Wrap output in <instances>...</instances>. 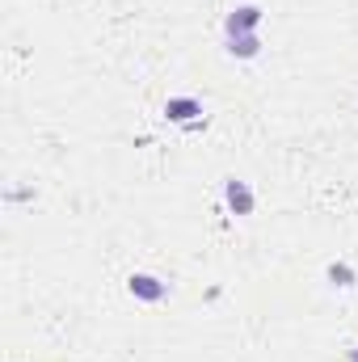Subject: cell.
I'll use <instances>...</instances> for the list:
<instances>
[{"instance_id": "cell-1", "label": "cell", "mask_w": 358, "mask_h": 362, "mask_svg": "<svg viewBox=\"0 0 358 362\" xmlns=\"http://www.w3.org/2000/svg\"><path fill=\"white\" fill-rule=\"evenodd\" d=\"M262 17H266V13H262L258 4H241V8H232V13H228L224 30H228V38H236V34H258Z\"/></svg>"}, {"instance_id": "cell-2", "label": "cell", "mask_w": 358, "mask_h": 362, "mask_svg": "<svg viewBox=\"0 0 358 362\" xmlns=\"http://www.w3.org/2000/svg\"><path fill=\"white\" fill-rule=\"evenodd\" d=\"M127 291H131L139 303H161V299L169 295V286H165L156 274H131V278H127Z\"/></svg>"}, {"instance_id": "cell-3", "label": "cell", "mask_w": 358, "mask_h": 362, "mask_svg": "<svg viewBox=\"0 0 358 362\" xmlns=\"http://www.w3.org/2000/svg\"><path fill=\"white\" fill-rule=\"evenodd\" d=\"M224 202H228V211L232 215H253V189H249V181H224Z\"/></svg>"}, {"instance_id": "cell-4", "label": "cell", "mask_w": 358, "mask_h": 362, "mask_svg": "<svg viewBox=\"0 0 358 362\" xmlns=\"http://www.w3.org/2000/svg\"><path fill=\"white\" fill-rule=\"evenodd\" d=\"M202 114V105L194 101V97H169L165 101V118L169 122H190V118H198Z\"/></svg>"}, {"instance_id": "cell-5", "label": "cell", "mask_w": 358, "mask_h": 362, "mask_svg": "<svg viewBox=\"0 0 358 362\" xmlns=\"http://www.w3.org/2000/svg\"><path fill=\"white\" fill-rule=\"evenodd\" d=\"M228 55L232 59H253V55H262V38L258 34H236V38H228Z\"/></svg>"}, {"instance_id": "cell-6", "label": "cell", "mask_w": 358, "mask_h": 362, "mask_svg": "<svg viewBox=\"0 0 358 362\" xmlns=\"http://www.w3.org/2000/svg\"><path fill=\"white\" fill-rule=\"evenodd\" d=\"M329 278H333L337 286H350V282H354V274H350V266H329Z\"/></svg>"}, {"instance_id": "cell-7", "label": "cell", "mask_w": 358, "mask_h": 362, "mask_svg": "<svg viewBox=\"0 0 358 362\" xmlns=\"http://www.w3.org/2000/svg\"><path fill=\"white\" fill-rule=\"evenodd\" d=\"M350 362H358V350H350Z\"/></svg>"}]
</instances>
